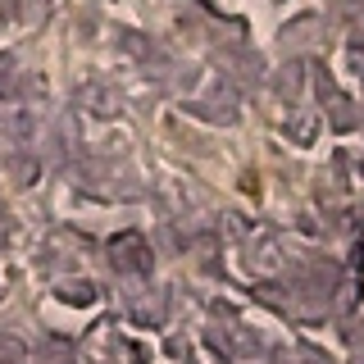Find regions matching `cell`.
I'll return each mask as SVG.
<instances>
[]
</instances>
